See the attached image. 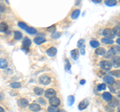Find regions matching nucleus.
<instances>
[{
  "mask_svg": "<svg viewBox=\"0 0 120 112\" xmlns=\"http://www.w3.org/2000/svg\"><path fill=\"white\" fill-rule=\"evenodd\" d=\"M17 104H18V105H19L20 107H22V108H24V107H26V106L29 105V104H28V100L25 99V98H20V99L17 101Z\"/></svg>",
  "mask_w": 120,
  "mask_h": 112,
  "instance_id": "423d86ee",
  "label": "nucleus"
},
{
  "mask_svg": "<svg viewBox=\"0 0 120 112\" xmlns=\"http://www.w3.org/2000/svg\"><path fill=\"white\" fill-rule=\"evenodd\" d=\"M56 53H57V49H56L55 47H51V48H49V49L47 50V54L49 55V56H54V55H56Z\"/></svg>",
  "mask_w": 120,
  "mask_h": 112,
  "instance_id": "ddd939ff",
  "label": "nucleus"
},
{
  "mask_svg": "<svg viewBox=\"0 0 120 112\" xmlns=\"http://www.w3.org/2000/svg\"><path fill=\"white\" fill-rule=\"evenodd\" d=\"M105 4L107 6H115L117 4V1H116V0H107V1L105 2Z\"/></svg>",
  "mask_w": 120,
  "mask_h": 112,
  "instance_id": "aec40b11",
  "label": "nucleus"
},
{
  "mask_svg": "<svg viewBox=\"0 0 120 112\" xmlns=\"http://www.w3.org/2000/svg\"><path fill=\"white\" fill-rule=\"evenodd\" d=\"M39 102H40V103H42V104H44V105H45V101H44L43 99H41V98H40V99H39Z\"/></svg>",
  "mask_w": 120,
  "mask_h": 112,
  "instance_id": "a19ab883",
  "label": "nucleus"
},
{
  "mask_svg": "<svg viewBox=\"0 0 120 112\" xmlns=\"http://www.w3.org/2000/svg\"><path fill=\"white\" fill-rule=\"evenodd\" d=\"M90 45H91V47H93V48H98L99 47V42L97 40L93 39V40L90 41Z\"/></svg>",
  "mask_w": 120,
  "mask_h": 112,
  "instance_id": "a211bd4d",
  "label": "nucleus"
},
{
  "mask_svg": "<svg viewBox=\"0 0 120 112\" xmlns=\"http://www.w3.org/2000/svg\"><path fill=\"white\" fill-rule=\"evenodd\" d=\"M79 14H80V10L79 9L74 10L72 12V14H71V18H72V19H76V18L79 16Z\"/></svg>",
  "mask_w": 120,
  "mask_h": 112,
  "instance_id": "f3484780",
  "label": "nucleus"
},
{
  "mask_svg": "<svg viewBox=\"0 0 120 112\" xmlns=\"http://www.w3.org/2000/svg\"><path fill=\"white\" fill-rule=\"evenodd\" d=\"M105 49L104 48H102V47H98L97 48V49L95 50V53L97 54V55H104L105 54Z\"/></svg>",
  "mask_w": 120,
  "mask_h": 112,
  "instance_id": "dca6fc26",
  "label": "nucleus"
},
{
  "mask_svg": "<svg viewBox=\"0 0 120 112\" xmlns=\"http://www.w3.org/2000/svg\"><path fill=\"white\" fill-rule=\"evenodd\" d=\"M34 92H35V94H37V95H41L44 92V90L42 88H40V87H35L34 88Z\"/></svg>",
  "mask_w": 120,
  "mask_h": 112,
  "instance_id": "5701e85b",
  "label": "nucleus"
},
{
  "mask_svg": "<svg viewBox=\"0 0 120 112\" xmlns=\"http://www.w3.org/2000/svg\"><path fill=\"white\" fill-rule=\"evenodd\" d=\"M103 80L105 81V83H107L108 85H112V84H114V78L110 76V75H105L103 77Z\"/></svg>",
  "mask_w": 120,
  "mask_h": 112,
  "instance_id": "20e7f679",
  "label": "nucleus"
},
{
  "mask_svg": "<svg viewBox=\"0 0 120 112\" xmlns=\"http://www.w3.org/2000/svg\"><path fill=\"white\" fill-rule=\"evenodd\" d=\"M93 1H94L95 3H99V2H100V1H99V0H93Z\"/></svg>",
  "mask_w": 120,
  "mask_h": 112,
  "instance_id": "c03bdc74",
  "label": "nucleus"
},
{
  "mask_svg": "<svg viewBox=\"0 0 120 112\" xmlns=\"http://www.w3.org/2000/svg\"><path fill=\"white\" fill-rule=\"evenodd\" d=\"M60 33H58V32H54V33H52V35H51V37L53 39H56V38H58V37H60Z\"/></svg>",
  "mask_w": 120,
  "mask_h": 112,
  "instance_id": "473e14b6",
  "label": "nucleus"
},
{
  "mask_svg": "<svg viewBox=\"0 0 120 112\" xmlns=\"http://www.w3.org/2000/svg\"><path fill=\"white\" fill-rule=\"evenodd\" d=\"M0 112H5V110H4V109H3V108H2V107H0Z\"/></svg>",
  "mask_w": 120,
  "mask_h": 112,
  "instance_id": "37998d69",
  "label": "nucleus"
},
{
  "mask_svg": "<svg viewBox=\"0 0 120 112\" xmlns=\"http://www.w3.org/2000/svg\"><path fill=\"white\" fill-rule=\"evenodd\" d=\"M118 104H119L118 100H113V99H112L111 101H109V106H111V107H115V106H118Z\"/></svg>",
  "mask_w": 120,
  "mask_h": 112,
  "instance_id": "393cba45",
  "label": "nucleus"
},
{
  "mask_svg": "<svg viewBox=\"0 0 120 112\" xmlns=\"http://www.w3.org/2000/svg\"><path fill=\"white\" fill-rule=\"evenodd\" d=\"M45 38L43 36H37V37H35V39H34V42L37 44V45H40V44H42L43 42H45Z\"/></svg>",
  "mask_w": 120,
  "mask_h": 112,
  "instance_id": "9d476101",
  "label": "nucleus"
},
{
  "mask_svg": "<svg viewBox=\"0 0 120 112\" xmlns=\"http://www.w3.org/2000/svg\"><path fill=\"white\" fill-rule=\"evenodd\" d=\"M87 105H88V100L85 99V100H83V101H81L79 103V106H78V108H79V110H83V109H85V108L87 107Z\"/></svg>",
  "mask_w": 120,
  "mask_h": 112,
  "instance_id": "9b49d317",
  "label": "nucleus"
},
{
  "mask_svg": "<svg viewBox=\"0 0 120 112\" xmlns=\"http://www.w3.org/2000/svg\"><path fill=\"white\" fill-rule=\"evenodd\" d=\"M104 89H106V85H105L104 83H101V84H99L98 86H97V90L98 91H103Z\"/></svg>",
  "mask_w": 120,
  "mask_h": 112,
  "instance_id": "bb28decb",
  "label": "nucleus"
},
{
  "mask_svg": "<svg viewBox=\"0 0 120 112\" xmlns=\"http://www.w3.org/2000/svg\"><path fill=\"white\" fill-rule=\"evenodd\" d=\"M114 54H115V53H114V51L112 50V48H111V49L109 50V52L107 53V55H106V56H107V57H111V56H114Z\"/></svg>",
  "mask_w": 120,
  "mask_h": 112,
  "instance_id": "72a5a7b5",
  "label": "nucleus"
},
{
  "mask_svg": "<svg viewBox=\"0 0 120 112\" xmlns=\"http://www.w3.org/2000/svg\"><path fill=\"white\" fill-rule=\"evenodd\" d=\"M25 30L27 31L29 34H35V33H37L36 29H35V28H32V27H27V28L25 29Z\"/></svg>",
  "mask_w": 120,
  "mask_h": 112,
  "instance_id": "412c9836",
  "label": "nucleus"
},
{
  "mask_svg": "<svg viewBox=\"0 0 120 112\" xmlns=\"http://www.w3.org/2000/svg\"><path fill=\"white\" fill-rule=\"evenodd\" d=\"M100 67L104 70H110L112 67V63L108 60H102L100 62Z\"/></svg>",
  "mask_w": 120,
  "mask_h": 112,
  "instance_id": "f257e3e1",
  "label": "nucleus"
},
{
  "mask_svg": "<svg viewBox=\"0 0 120 112\" xmlns=\"http://www.w3.org/2000/svg\"><path fill=\"white\" fill-rule=\"evenodd\" d=\"M49 102L51 104V106H54V107H57L59 104H60V99L58 98V97H51V98H49Z\"/></svg>",
  "mask_w": 120,
  "mask_h": 112,
  "instance_id": "7ed1b4c3",
  "label": "nucleus"
},
{
  "mask_svg": "<svg viewBox=\"0 0 120 112\" xmlns=\"http://www.w3.org/2000/svg\"><path fill=\"white\" fill-rule=\"evenodd\" d=\"M71 56L73 57V59L76 60V59L78 58V50L77 49H74V50L71 51Z\"/></svg>",
  "mask_w": 120,
  "mask_h": 112,
  "instance_id": "b1692460",
  "label": "nucleus"
},
{
  "mask_svg": "<svg viewBox=\"0 0 120 112\" xmlns=\"http://www.w3.org/2000/svg\"><path fill=\"white\" fill-rule=\"evenodd\" d=\"M55 94H56V92L54 89H52V88L47 89V90L45 91V97H47V98H51V97L55 96Z\"/></svg>",
  "mask_w": 120,
  "mask_h": 112,
  "instance_id": "6e6552de",
  "label": "nucleus"
},
{
  "mask_svg": "<svg viewBox=\"0 0 120 112\" xmlns=\"http://www.w3.org/2000/svg\"><path fill=\"white\" fill-rule=\"evenodd\" d=\"M102 41L103 43H105V44H113V40L112 39H110V38H106V37H104V38H102Z\"/></svg>",
  "mask_w": 120,
  "mask_h": 112,
  "instance_id": "4be33fe9",
  "label": "nucleus"
},
{
  "mask_svg": "<svg viewBox=\"0 0 120 112\" xmlns=\"http://www.w3.org/2000/svg\"><path fill=\"white\" fill-rule=\"evenodd\" d=\"M80 84H85V80H84V79H82V80L80 81Z\"/></svg>",
  "mask_w": 120,
  "mask_h": 112,
  "instance_id": "79ce46f5",
  "label": "nucleus"
},
{
  "mask_svg": "<svg viewBox=\"0 0 120 112\" xmlns=\"http://www.w3.org/2000/svg\"><path fill=\"white\" fill-rule=\"evenodd\" d=\"M83 43H84V39H79V41H78V43H77V46L78 47L83 46Z\"/></svg>",
  "mask_w": 120,
  "mask_h": 112,
  "instance_id": "c9c22d12",
  "label": "nucleus"
},
{
  "mask_svg": "<svg viewBox=\"0 0 120 112\" xmlns=\"http://www.w3.org/2000/svg\"><path fill=\"white\" fill-rule=\"evenodd\" d=\"M112 66L119 67V57H117V58H114V60H113V65H112Z\"/></svg>",
  "mask_w": 120,
  "mask_h": 112,
  "instance_id": "c756f323",
  "label": "nucleus"
},
{
  "mask_svg": "<svg viewBox=\"0 0 120 112\" xmlns=\"http://www.w3.org/2000/svg\"><path fill=\"white\" fill-rule=\"evenodd\" d=\"M102 34L104 36H106V38H110V39H112V37L114 36V34L112 33L111 29H104V30L102 31Z\"/></svg>",
  "mask_w": 120,
  "mask_h": 112,
  "instance_id": "0eeeda50",
  "label": "nucleus"
},
{
  "mask_svg": "<svg viewBox=\"0 0 120 112\" xmlns=\"http://www.w3.org/2000/svg\"><path fill=\"white\" fill-rule=\"evenodd\" d=\"M10 86L12 87V88H15V89H16V88H19V87L21 86V84L19 83V82H12V83L10 84Z\"/></svg>",
  "mask_w": 120,
  "mask_h": 112,
  "instance_id": "a878e982",
  "label": "nucleus"
},
{
  "mask_svg": "<svg viewBox=\"0 0 120 112\" xmlns=\"http://www.w3.org/2000/svg\"><path fill=\"white\" fill-rule=\"evenodd\" d=\"M119 25H117V26H116V27L113 29V31H112V33H114V35H116V34H117L118 36H119Z\"/></svg>",
  "mask_w": 120,
  "mask_h": 112,
  "instance_id": "7c9ffc66",
  "label": "nucleus"
},
{
  "mask_svg": "<svg viewBox=\"0 0 120 112\" xmlns=\"http://www.w3.org/2000/svg\"><path fill=\"white\" fill-rule=\"evenodd\" d=\"M80 48H81V54H82V55H84V54H85V45L81 46Z\"/></svg>",
  "mask_w": 120,
  "mask_h": 112,
  "instance_id": "4c0bfd02",
  "label": "nucleus"
},
{
  "mask_svg": "<svg viewBox=\"0 0 120 112\" xmlns=\"http://www.w3.org/2000/svg\"><path fill=\"white\" fill-rule=\"evenodd\" d=\"M23 48H26V49H27V48L31 45V40H30L28 37H25V38L23 39Z\"/></svg>",
  "mask_w": 120,
  "mask_h": 112,
  "instance_id": "f8f14e48",
  "label": "nucleus"
},
{
  "mask_svg": "<svg viewBox=\"0 0 120 112\" xmlns=\"http://www.w3.org/2000/svg\"><path fill=\"white\" fill-rule=\"evenodd\" d=\"M118 112H119V111H118Z\"/></svg>",
  "mask_w": 120,
  "mask_h": 112,
  "instance_id": "a18cd8bd",
  "label": "nucleus"
},
{
  "mask_svg": "<svg viewBox=\"0 0 120 112\" xmlns=\"http://www.w3.org/2000/svg\"><path fill=\"white\" fill-rule=\"evenodd\" d=\"M29 109L31 110V111H34V112H38L40 111L41 109V107L38 103H32V104H30L29 105Z\"/></svg>",
  "mask_w": 120,
  "mask_h": 112,
  "instance_id": "39448f33",
  "label": "nucleus"
},
{
  "mask_svg": "<svg viewBox=\"0 0 120 112\" xmlns=\"http://www.w3.org/2000/svg\"><path fill=\"white\" fill-rule=\"evenodd\" d=\"M102 98L103 100H105V101H111L112 99H113V97H112V94L110 92H104L103 94H102Z\"/></svg>",
  "mask_w": 120,
  "mask_h": 112,
  "instance_id": "1a4fd4ad",
  "label": "nucleus"
},
{
  "mask_svg": "<svg viewBox=\"0 0 120 112\" xmlns=\"http://www.w3.org/2000/svg\"><path fill=\"white\" fill-rule=\"evenodd\" d=\"M47 111H48V112H58L59 110L57 109V107H54V106H50V107H48Z\"/></svg>",
  "mask_w": 120,
  "mask_h": 112,
  "instance_id": "c85d7f7f",
  "label": "nucleus"
},
{
  "mask_svg": "<svg viewBox=\"0 0 120 112\" xmlns=\"http://www.w3.org/2000/svg\"><path fill=\"white\" fill-rule=\"evenodd\" d=\"M18 26H19L20 28H22V29H26V28L28 27V26L26 25V24L24 23V22H19V23H18Z\"/></svg>",
  "mask_w": 120,
  "mask_h": 112,
  "instance_id": "2f4dec72",
  "label": "nucleus"
},
{
  "mask_svg": "<svg viewBox=\"0 0 120 112\" xmlns=\"http://www.w3.org/2000/svg\"><path fill=\"white\" fill-rule=\"evenodd\" d=\"M112 75L113 76H116V77H119V71L117 70V71H112V72H110Z\"/></svg>",
  "mask_w": 120,
  "mask_h": 112,
  "instance_id": "e433bc0d",
  "label": "nucleus"
},
{
  "mask_svg": "<svg viewBox=\"0 0 120 112\" xmlns=\"http://www.w3.org/2000/svg\"><path fill=\"white\" fill-rule=\"evenodd\" d=\"M47 30H48V31H54V30H55V26H52V27H48Z\"/></svg>",
  "mask_w": 120,
  "mask_h": 112,
  "instance_id": "58836bf2",
  "label": "nucleus"
},
{
  "mask_svg": "<svg viewBox=\"0 0 120 112\" xmlns=\"http://www.w3.org/2000/svg\"><path fill=\"white\" fill-rule=\"evenodd\" d=\"M39 81H40L41 84H43V85H48V84H50V82H51V78L48 77L47 75H42V76H40Z\"/></svg>",
  "mask_w": 120,
  "mask_h": 112,
  "instance_id": "f03ea898",
  "label": "nucleus"
},
{
  "mask_svg": "<svg viewBox=\"0 0 120 112\" xmlns=\"http://www.w3.org/2000/svg\"><path fill=\"white\" fill-rule=\"evenodd\" d=\"M8 29V25L5 22H0V32H6Z\"/></svg>",
  "mask_w": 120,
  "mask_h": 112,
  "instance_id": "4468645a",
  "label": "nucleus"
},
{
  "mask_svg": "<svg viewBox=\"0 0 120 112\" xmlns=\"http://www.w3.org/2000/svg\"><path fill=\"white\" fill-rule=\"evenodd\" d=\"M0 11H2V12H4L5 11V7L3 5H1V4H0Z\"/></svg>",
  "mask_w": 120,
  "mask_h": 112,
  "instance_id": "ea45409f",
  "label": "nucleus"
},
{
  "mask_svg": "<svg viewBox=\"0 0 120 112\" xmlns=\"http://www.w3.org/2000/svg\"><path fill=\"white\" fill-rule=\"evenodd\" d=\"M22 38V33L20 31H15L14 32V39L15 40H20Z\"/></svg>",
  "mask_w": 120,
  "mask_h": 112,
  "instance_id": "6ab92c4d",
  "label": "nucleus"
},
{
  "mask_svg": "<svg viewBox=\"0 0 120 112\" xmlns=\"http://www.w3.org/2000/svg\"><path fill=\"white\" fill-rule=\"evenodd\" d=\"M7 65H8V62H7L6 59H4V58L0 59V68L4 69V68H6V67H7Z\"/></svg>",
  "mask_w": 120,
  "mask_h": 112,
  "instance_id": "2eb2a0df",
  "label": "nucleus"
},
{
  "mask_svg": "<svg viewBox=\"0 0 120 112\" xmlns=\"http://www.w3.org/2000/svg\"><path fill=\"white\" fill-rule=\"evenodd\" d=\"M70 67H71V66H70L69 61L66 60V61H65V69H66V70H70Z\"/></svg>",
  "mask_w": 120,
  "mask_h": 112,
  "instance_id": "f704fd0d",
  "label": "nucleus"
},
{
  "mask_svg": "<svg viewBox=\"0 0 120 112\" xmlns=\"http://www.w3.org/2000/svg\"><path fill=\"white\" fill-rule=\"evenodd\" d=\"M73 103H74V96L73 95H70L68 96V105H73Z\"/></svg>",
  "mask_w": 120,
  "mask_h": 112,
  "instance_id": "cd10ccee",
  "label": "nucleus"
}]
</instances>
